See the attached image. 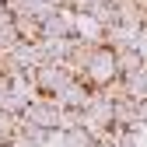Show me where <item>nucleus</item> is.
I'll list each match as a JSON object with an SVG mask.
<instances>
[{
  "label": "nucleus",
  "mask_w": 147,
  "mask_h": 147,
  "mask_svg": "<svg viewBox=\"0 0 147 147\" xmlns=\"http://www.w3.org/2000/svg\"><path fill=\"white\" fill-rule=\"evenodd\" d=\"M116 77H123V74H119V56H116V49L105 46V42H98L95 53H91V60H88V70H84L81 81H88L91 88L98 91V88H109Z\"/></svg>",
  "instance_id": "obj_1"
},
{
  "label": "nucleus",
  "mask_w": 147,
  "mask_h": 147,
  "mask_svg": "<svg viewBox=\"0 0 147 147\" xmlns=\"http://www.w3.org/2000/svg\"><path fill=\"white\" fill-rule=\"evenodd\" d=\"M77 81V74H74L67 63H39L35 67V91L39 95H46V98H56L60 91L67 88V84H74Z\"/></svg>",
  "instance_id": "obj_2"
},
{
  "label": "nucleus",
  "mask_w": 147,
  "mask_h": 147,
  "mask_svg": "<svg viewBox=\"0 0 147 147\" xmlns=\"http://www.w3.org/2000/svg\"><path fill=\"white\" fill-rule=\"evenodd\" d=\"M25 119L35 123V126H42V130H53V133H56L60 130V105H56V98L35 95L28 102V109H25Z\"/></svg>",
  "instance_id": "obj_3"
},
{
  "label": "nucleus",
  "mask_w": 147,
  "mask_h": 147,
  "mask_svg": "<svg viewBox=\"0 0 147 147\" xmlns=\"http://www.w3.org/2000/svg\"><path fill=\"white\" fill-rule=\"evenodd\" d=\"M91 95H95V88H91L88 81L77 77L74 84H67L60 95H56V105H60V109H81V112H84L88 102H91Z\"/></svg>",
  "instance_id": "obj_4"
},
{
  "label": "nucleus",
  "mask_w": 147,
  "mask_h": 147,
  "mask_svg": "<svg viewBox=\"0 0 147 147\" xmlns=\"http://www.w3.org/2000/svg\"><path fill=\"white\" fill-rule=\"evenodd\" d=\"M112 123L119 130H140V109H137V98H116L112 105Z\"/></svg>",
  "instance_id": "obj_5"
},
{
  "label": "nucleus",
  "mask_w": 147,
  "mask_h": 147,
  "mask_svg": "<svg viewBox=\"0 0 147 147\" xmlns=\"http://www.w3.org/2000/svg\"><path fill=\"white\" fill-rule=\"evenodd\" d=\"M116 56H119V74H123V77H130V74H137L147 60H144V53L133 46V49H119L116 53Z\"/></svg>",
  "instance_id": "obj_6"
},
{
  "label": "nucleus",
  "mask_w": 147,
  "mask_h": 147,
  "mask_svg": "<svg viewBox=\"0 0 147 147\" xmlns=\"http://www.w3.org/2000/svg\"><path fill=\"white\" fill-rule=\"evenodd\" d=\"M126 95L130 98H147V63L137 70V74H130V77H126Z\"/></svg>",
  "instance_id": "obj_7"
},
{
  "label": "nucleus",
  "mask_w": 147,
  "mask_h": 147,
  "mask_svg": "<svg viewBox=\"0 0 147 147\" xmlns=\"http://www.w3.org/2000/svg\"><path fill=\"white\" fill-rule=\"evenodd\" d=\"M63 144L67 147H95L98 140H95V133H91L88 126H74V130L63 133Z\"/></svg>",
  "instance_id": "obj_8"
},
{
  "label": "nucleus",
  "mask_w": 147,
  "mask_h": 147,
  "mask_svg": "<svg viewBox=\"0 0 147 147\" xmlns=\"http://www.w3.org/2000/svg\"><path fill=\"white\" fill-rule=\"evenodd\" d=\"M109 144H112V147H137V130H119V126H116V133H112Z\"/></svg>",
  "instance_id": "obj_9"
},
{
  "label": "nucleus",
  "mask_w": 147,
  "mask_h": 147,
  "mask_svg": "<svg viewBox=\"0 0 147 147\" xmlns=\"http://www.w3.org/2000/svg\"><path fill=\"white\" fill-rule=\"evenodd\" d=\"M137 109H140V123L147 126V98H140V102H137Z\"/></svg>",
  "instance_id": "obj_10"
}]
</instances>
